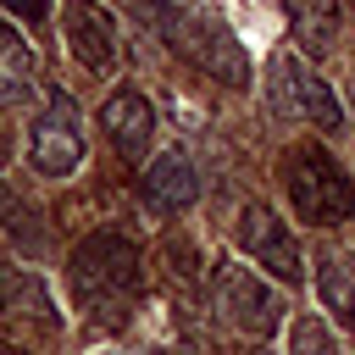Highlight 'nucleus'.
Returning <instances> with one entry per match:
<instances>
[{
    "label": "nucleus",
    "instance_id": "1",
    "mask_svg": "<svg viewBox=\"0 0 355 355\" xmlns=\"http://www.w3.org/2000/svg\"><path fill=\"white\" fill-rule=\"evenodd\" d=\"M67 277H72L78 305H83L94 322L116 327V322L133 311L139 288H144V255H139V244L122 239V233H89V239L72 250Z\"/></svg>",
    "mask_w": 355,
    "mask_h": 355
},
{
    "label": "nucleus",
    "instance_id": "2",
    "mask_svg": "<svg viewBox=\"0 0 355 355\" xmlns=\"http://www.w3.org/2000/svg\"><path fill=\"white\" fill-rule=\"evenodd\" d=\"M150 6V17L161 22V33L172 39V50L183 55V61H194L205 78H216V83H227V89H244L250 83V55H244V44L233 39V28L216 17V11H205V6H178V0H144Z\"/></svg>",
    "mask_w": 355,
    "mask_h": 355
},
{
    "label": "nucleus",
    "instance_id": "3",
    "mask_svg": "<svg viewBox=\"0 0 355 355\" xmlns=\"http://www.w3.org/2000/svg\"><path fill=\"white\" fill-rule=\"evenodd\" d=\"M283 189L294 200V216L311 227H333L355 211V178L322 150V144H288L283 150Z\"/></svg>",
    "mask_w": 355,
    "mask_h": 355
},
{
    "label": "nucleus",
    "instance_id": "4",
    "mask_svg": "<svg viewBox=\"0 0 355 355\" xmlns=\"http://www.w3.org/2000/svg\"><path fill=\"white\" fill-rule=\"evenodd\" d=\"M211 300H216V316L239 333H255V338H272L277 322H283V294L266 288V277H255L250 266L239 261H222L216 277H211Z\"/></svg>",
    "mask_w": 355,
    "mask_h": 355
},
{
    "label": "nucleus",
    "instance_id": "5",
    "mask_svg": "<svg viewBox=\"0 0 355 355\" xmlns=\"http://www.w3.org/2000/svg\"><path fill=\"white\" fill-rule=\"evenodd\" d=\"M266 100H272L283 116L311 122V128H322V133H338V128H344V105L333 100V89H327L305 61H294V55H272V61H266Z\"/></svg>",
    "mask_w": 355,
    "mask_h": 355
},
{
    "label": "nucleus",
    "instance_id": "6",
    "mask_svg": "<svg viewBox=\"0 0 355 355\" xmlns=\"http://www.w3.org/2000/svg\"><path fill=\"white\" fill-rule=\"evenodd\" d=\"M28 155H33V172H44V178L78 172V161H83V116H78V100L67 89L44 94V111L28 128Z\"/></svg>",
    "mask_w": 355,
    "mask_h": 355
},
{
    "label": "nucleus",
    "instance_id": "7",
    "mask_svg": "<svg viewBox=\"0 0 355 355\" xmlns=\"http://www.w3.org/2000/svg\"><path fill=\"white\" fill-rule=\"evenodd\" d=\"M239 244H244V255L250 261H261L277 283H300L305 277V261H300V244H294V233L266 211V205H244L239 211Z\"/></svg>",
    "mask_w": 355,
    "mask_h": 355
},
{
    "label": "nucleus",
    "instance_id": "8",
    "mask_svg": "<svg viewBox=\"0 0 355 355\" xmlns=\"http://www.w3.org/2000/svg\"><path fill=\"white\" fill-rule=\"evenodd\" d=\"M0 322L22 338H55L61 333V316H55V300L44 288V277L33 272H6L0 277Z\"/></svg>",
    "mask_w": 355,
    "mask_h": 355
},
{
    "label": "nucleus",
    "instance_id": "9",
    "mask_svg": "<svg viewBox=\"0 0 355 355\" xmlns=\"http://www.w3.org/2000/svg\"><path fill=\"white\" fill-rule=\"evenodd\" d=\"M61 33H67L78 67L105 72V67L116 61V22H111L105 6H94V0H67V6H61Z\"/></svg>",
    "mask_w": 355,
    "mask_h": 355
},
{
    "label": "nucleus",
    "instance_id": "10",
    "mask_svg": "<svg viewBox=\"0 0 355 355\" xmlns=\"http://www.w3.org/2000/svg\"><path fill=\"white\" fill-rule=\"evenodd\" d=\"M100 128L111 133V144H116L122 161H144V150H150V139H155V105H150L139 89H116V94H105V105H100Z\"/></svg>",
    "mask_w": 355,
    "mask_h": 355
},
{
    "label": "nucleus",
    "instance_id": "11",
    "mask_svg": "<svg viewBox=\"0 0 355 355\" xmlns=\"http://www.w3.org/2000/svg\"><path fill=\"white\" fill-rule=\"evenodd\" d=\"M288 11V28H294V44L311 50V55H327L338 44V28H344V0H283Z\"/></svg>",
    "mask_w": 355,
    "mask_h": 355
},
{
    "label": "nucleus",
    "instance_id": "12",
    "mask_svg": "<svg viewBox=\"0 0 355 355\" xmlns=\"http://www.w3.org/2000/svg\"><path fill=\"white\" fill-rule=\"evenodd\" d=\"M144 194H150L155 205H166V211H183V205H194V194H200L194 161H189L183 150H166V155H155V161H150V172H144Z\"/></svg>",
    "mask_w": 355,
    "mask_h": 355
},
{
    "label": "nucleus",
    "instance_id": "13",
    "mask_svg": "<svg viewBox=\"0 0 355 355\" xmlns=\"http://www.w3.org/2000/svg\"><path fill=\"white\" fill-rule=\"evenodd\" d=\"M33 78H39V67H33L28 39H22L11 22H0V111L33 100Z\"/></svg>",
    "mask_w": 355,
    "mask_h": 355
},
{
    "label": "nucleus",
    "instance_id": "14",
    "mask_svg": "<svg viewBox=\"0 0 355 355\" xmlns=\"http://www.w3.org/2000/svg\"><path fill=\"white\" fill-rule=\"evenodd\" d=\"M316 294H322V305H327L344 327H355V261L327 255L322 272H316Z\"/></svg>",
    "mask_w": 355,
    "mask_h": 355
},
{
    "label": "nucleus",
    "instance_id": "15",
    "mask_svg": "<svg viewBox=\"0 0 355 355\" xmlns=\"http://www.w3.org/2000/svg\"><path fill=\"white\" fill-rule=\"evenodd\" d=\"M288 355H338V344H333V333L316 316H300L288 327Z\"/></svg>",
    "mask_w": 355,
    "mask_h": 355
},
{
    "label": "nucleus",
    "instance_id": "16",
    "mask_svg": "<svg viewBox=\"0 0 355 355\" xmlns=\"http://www.w3.org/2000/svg\"><path fill=\"white\" fill-rule=\"evenodd\" d=\"M0 6H6L11 17H22V22H44V6H50V0H0Z\"/></svg>",
    "mask_w": 355,
    "mask_h": 355
},
{
    "label": "nucleus",
    "instance_id": "17",
    "mask_svg": "<svg viewBox=\"0 0 355 355\" xmlns=\"http://www.w3.org/2000/svg\"><path fill=\"white\" fill-rule=\"evenodd\" d=\"M6 161H11V139L0 133V166H6Z\"/></svg>",
    "mask_w": 355,
    "mask_h": 355
},
{
    "label": "nucleus",
    "instance_id": "18",
    "mask_svg": "<svg viewBox=\"0 0 355 355\" xmlns=\"http://www.w3.org/2000/svg\"><path fill=\"white\" fill-rule=\"evenodd\" d=\"M239 355H266V349H261V344H250V349H239Z\"/></svg>",
    "mask_w": 355,
    "mask_h": 355
},
{
    "label": "nucleus",
    "instance_id": "19",
    "mask_svg": "<svg viewBox=\"0 0 355 355\" xmlns=\"http://www.w3.org/2000/svg\"><path fill=\"white\" fill-rule=\"evenodd\" d=\"M0 355H22V349H0Z\"/></svg>",
    "mask_w": 355,
    "mask_h": 355
}]
</instances>
